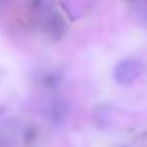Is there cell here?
<instances>
[{
  "mask_svg": "<svg viewBox=\"0 0 147 147\" xmlns=\"http://www.w3.org/2000/svg\"><path fill=\"white\" fill-rule=\"evenodd\" d=\"M144 63L138 58H127L121 60L117 65L114 67V80L119 86H132L142 75H144Z\"/></svg>",
  "mask_w": 147,
  "mask_h": 147,
  "instance_id": "1",
  "label": "cell"
},
{
  "mask_svg": "<svg viewBox=\"0 0 147 147\" xmlns=\"http://www.w3.org/2000/svg\"><path fill=\"white\" fill-rule=\"evenodd\" d=\"M138 7H140V9H144V15L147 17V4H140V6H138Z\"/></svg>",
  "mask_w": 147,
  "mask_h": 147,
  "instance_id": "2",
  "label": "cell"
}]
</instances>
